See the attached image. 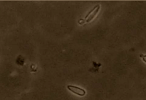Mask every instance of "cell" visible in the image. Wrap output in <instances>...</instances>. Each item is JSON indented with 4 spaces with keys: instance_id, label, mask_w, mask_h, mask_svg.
<instances>
[{
    "instance_id": "6da1fadb",
    "label": "cell",
    "mask_w": 146,
    "mask_h": 100,
    "mask_svg": "<svg viewBox=\"0 0 146 100\" xmlns=\"http://www.w3.org/2000/svg\"><path fill=\"white\" fill-rule=\"evenodd\" d=\"M67 89L72 93H73L74 94H76L80 96H84L86 94V91L80 88V87H76V86H74V85H69L67 86Z\"/></svg>"
},
{
    "instance_id": "7a4b0ae2",
    "label": "cell",
    "mask_w": 146,
    "mask_h": 100,
    "mask_svg": "<svg viewBox=\"0 0 146 100\" xmlns=\"http://www.w3.org/2000/svg\"><path fill=\"white\" fill-rule=\"evenodd\" d=\"M100 9V5H96L94 9L90 12V13L87 15V16L86 17V20L87 22H90L91 21L98 13V12Z\"/></svg>"
},
{
    "instance_id": "3957f363",
    "label": "cell",
    "mask_w": 146,
    "mask_h": 100,
    "mask_svg": "<svg viewBox=\"0 0 146 100\" xmlns=\"http://www.w3.org/2000/svg\"><path fill=\"white\" fill-rule=\"evenodd\" d=\"M143 60L145 62V63H146V55H145L143 57Z\"/></svg>"
}]
</instances>
